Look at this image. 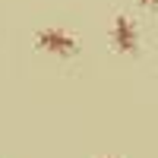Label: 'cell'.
Here are the masks:
<instances>
[{"label": "cell", "instance_id": "6da1fadb", "mask_svg": "<svg viewBox=\"0 0 158 158\" xmlns=\"http://www.w3.org/2000/svg\"><path fill=\"white\" fill-rule=\"evenodd\" d=\"M38 48L48 51V54H57V57H70V54H76L73 35L60 32V29H44V32H38Z\"/></svg>", "mask_w": 158, "mask_h": 158}, {"label": "cell", "instance_id": "7a4b0ae2", "mask_svg": "<svg viewBox=\"0 0 158 158\" xmlns=\"http://www.w3.org/2000/svg\"><path fill=\"white\" fill-rule=\"evenodd\" d=\"M114 44H117V51H123V54H133L136 51V29H133V22L127 16L114 19Z\"/></svg>", "mask_w": 158, "mask_h": 158}, {"label": "cell", "instance_id": "3957f363", "mask_svg": "<svg viewBox=\"0 0 158 158\" xmlns=\"http://www.w3.org/2000/svg\"><path fill=\"white\" fill-rule=\"evenodd\" d=\"M142 3H146V6H152V3H155V0H142Z\"/></svg>", "mask_w": 158, "mask_h": 158}]
</instances>
